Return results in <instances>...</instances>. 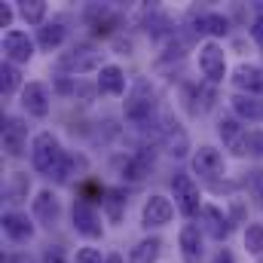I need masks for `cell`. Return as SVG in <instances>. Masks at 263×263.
<instances>
[{
	"mask_svg": "<svg viewBox=\"0 0 263 263\" xmlns=\"http://www.w3.org/2000/svg\"><path fill=\"white\" fill-rule=\"evenodd\" d=\"M65 150H62V141L52 135V132H37L31 138V165L34 172L40 175H55L59 165L65 162Z\"/></svg>",
	"mask_w": 263,
	"mask_h": 263,
	"instance_id": "cell-1",
	"label": "cell"
},
{
	"mask_svg": "<svg viewBox=\"0 0 263 263\" xmlns=\"http://www.w3.org/2000/svg\"><path fill=\"white\" fill-rule=\"evenodd\" d=\"M153 110H156V92L150 89L147 80H138L132 86V92L126 95V101H123V114H126L129 123H147Z\"/></svg>",
	"mask_w": 263,
	"mask_h": 263,
	"instance_id": "cell-2",
	"label": "cell"
},
{
	"mask_svg": "<svg viewBox=\"0 0 263 263\" xmlns=\"http://www.w3.org/2000/svg\"><path fill=\"white\" fill-rule=\"evenodd\" d=\"M172 193H175V208L184 214V217H193L196 211H202V202H199V184L193 181V175H175L172 178Z\"/></svg>",
	"mask_w": 263,
	"mask_h": 263,
	"instance_id": "cell-3",
	"label": "cell"
},
{
	"mask_svg": "<svg viewBox=\"0 0 263 263\" xmlns=\"http://www.w3.org/2000/svg\"><path fill=\"white\" fill-rule=\"evenodd\" d=\"M199 70L208 83H223L227 77V55H223V46L220 43H202L199 46Z\"/></svg>",
	"mask_w": 263,
	"mask_h": 263,
	"instance_id": "cell-4",
	"label": "cell"
},
{
	"mask_svg": "<svg viewBox=\"0 0 263 263\" xmlns=\"http://www.w3.org/2000/svg\"><path fill=\"white\" fill-rule=\"evenodd\" d=\"M70 217H73V230H77L80 236H86V239H101V236H104L101 214H98V208H95L92 202H86V199L73 202Z\"/></svg>",
	"mask_w": 263,
	"mask_h": 263,
	"instance_id": "cell-5",
	"label": "cell"
},
{
	"mask_svg": "<svg viewBox=\"0 0 263 263\" xmlns=\"http://www.w3.org/2000/svg\"><path fill=\"white\" fill-rule=\"evenodd\" d=\"M3 55L9 65H28L34 59V40L28 37V31H6L3 34Z\"/></svg>",
	"mask_w": 263,
	"mask_h": 263,
	"instance_id": "cell-6",
	"label": "cell"
},
{
	"mask_svg": "<svg viewBox=\"0 0 263 263\" xmlns=\"http://www.w3.org/2000/svg\"><path fill=\"white\" fill-rule=\"evenodd\" d=\"M62 73H89V70H101V55L92 46H77L73 52H67L59 59Z\"/></svg>",
	"mask_w": 263,
	"mask_h": 263,
	"instance_id": "cell-7",
	"label": "cell"
},
{
	"mask_svg": "<svg viewBox=\"0 0 263 263\" xmlns=\"http://www.w3.org/2000/svg\"><path fill=\"white\" fill-rule=\"evenodd\" d=\"M172 217H175V205H172V199L159 196V193H150L147 202H144V208H141V223L150 230V227H165V223H172Z\"/></svg>",
	"mask_w": 263,
	"mask_h": 263,
	"instance_id": "cell-8",
	"label": "cell"
},
{
	"mask_svg": "<svg viewBox=\"0 0 263 263\" xmlns=\"http://www.w3.org/2000/svg\"><path fill=\"white\" fill-rule=\"evenodd\" d=\"M22 110L34 120H46L49 117V92L43 83H28L22 86Z\"/></svg>",
	"mask_w": 263,
	"mask_h": 263,
	"instance_id": "cell-9",
	"label": "cell"
},
{
	"mask_svg": "<svg viewBox=\"0 0 263 263\" xmlns=\"http://www.w3.org/2000/svg\"><path fill=\"white\" fill-rule=\"evenodd\" d=\"M193 172L199 178H220L223 175V153L217 147H199L193 153Z\"/></svg>",
	"mask_w": 263,
	"mask_h": 263,
	"instance_id": "cell-10",
	"label": "cell"
},
{
	"mask_svg": "<svg viewBox=\"0 0 263 263\" xmlns=\"http://www.w3.org/2000/svg\"><path fill=\"white\" fill-rule=\"evenodd\" d=\"M162 144H165L168 156H175V159H181V156L190 153V135H187V129L178 120H165V126H162Z\"/></svg>",
	"mask_w": 263,
	"mask_h": 263,
	"instance_id": "cell-11",
	"label": "cell"
},
{
	"mask_svg": "<svg viewBox=\"0 0 263 263\" xmlns=\"http://www.w3.org/2000/svg\"><path fill=\"white\" fill-rule=\"evenodd\" d=\"M31 214H34V220L52 227L59 220V214H62V202H59V196L52 190H40L34 196V202H31Z\"/></svg>",
	"mask_w": 263,
	"mask_h": 263,
	"instance_id": "cell-12",
	"label": "cell"
},
{
	"mask_svg": "<svg viewBox=\"0 0 263 263\" xmlns=\"http://www.w3.org/2000/svg\"><path fill=\"white\" fill-rule=\"evenodd\" d=\"M199 220H202V230H205L211 239L223 242V239L230 236V220H227V214H223L217 205H202V211H199Z\"/></svg>",
	"mask_w": 263,
	"mask_h": 263,
	"instance_id": "cell-13",
	"label": "cell"
},
{
	"mask_svg": "<svg viewBox=\"0 0 263 263\" xmlns=\"http://www.w3.org/2000/svg\"><path fill=\"white\" fill-rule=\"evenodd\" d=\"M178 245H181V257H184V263H199L202 254H205V248H202V230H199L196 223H187V227L181 230Z\"/></svg>",
	"mask_w": 263,
	"mask_h": 263,
	"instance_id": "cell-14",
	"label": "cell"
},
{
	"mask_svg": "<svg viewBox=\"0 0 263 263\" xmlns=\"http://www.w3.org/2000/svg\"><path fill=\"white\" fill-rule=\"evenodd\" d=\"M95 89L101 95H123L126 92V73L120 65H104L98 70V80H95Z\"/></svg>",
	"mask_w": 263,
	"mask_h": 263,
	"instance_id": "cell-15",
	"label": "cell"
},
{
	"mask_svg": "<svg viewBox=\"0 0 263 263\" xmlns=\"http://www.w3.org/2000/svg\"><path fill=\"white\" fill-rule=\"evenodd\" d=\"M3 150H6V156H22L28 150V132L18 120H6V126H3Z\"/></svg>",
	"mask_w": 263,
	"mask_h": 263,
	"instance_id": "cell-16",
	"label": "cell"
},
{
	"mask_svg": "<svg viewBox=\"0 0 263 263\" xmlns=\"http://www.w3.org/2000/svg\"><path fill=\"white\" fill-rule=\"evenodd\" d=\"M230 104H233V110H236V117L239 120H251V123H263V98L260 95H233L230 98Z\"/></svg>",
	"mask_w": 263,
	"mask_h": 263,
	"instance_id": "cell-17",
	"label": "cell"
},
{
	"mask_svg": "<svg viewBox=\"0 0 263 263\" xmlns=\"http://www.w3.org/2000/svg\"><path fill=\"white\" fill-rule=\"evenodd\" d=\"M3 233H6L12 242H28V239L34 236V223L28 220V214L6 211V214H3Z\"/></svg>",
	"mask_w": 263,
	"mask_h": 263,
	"instance_id": "cell-18",
	"label": "cell"
},
{
	"mask_svg": "<svg viewBox=\"0 0 263 263\" xmlns=\"http://www.w3.org/2000/svg\"><path fill=\"white\" fill-rule=\"evenodd\" d=\"M159 251H162V242L153 236V239H144L132 248V257L129 263H156L159 260Z\"/></svg>",
	"mask_w": 263,
	"mask_h": 263,
	"instance_id": "cell-19",
	"label": "cell"
},
{
	"mask_svg": "<svg viewBox=\"0 0 263 263\" xmlns=\"http://www.w3.org/2000/svg\"><path fill=\"white\" fill-rule=\"evenodd\" d=\"M217 135L223 138V144L227 147H233V153H236V147L242 144V138H245V129H242V123L239 120H233V117H223L220 120V126H217Z\"/></svg>",
	"mask_w": 263,
	"mask_h": 263,
	"instance_id": "cell-20",
	"label": "cell"
},
{
	"mask_svg": "<svg viewBox=\"0 0 263 263\" xmlns=\"http://www.w3.org/2000/svg\"><path fill=\"white\" fill-rule=\"evenodd\" d=\"M18 15H22V22L25 25H46L43 18H46V3L43 0H25V3H18Z\"/></svg>",
	"mask_w": 263,
	"mask_h": 263,
	"instance_id": "cell-21",
	"label": "cell"
},
{
	"mask_svg": "<svg viewBox=\"0 0 263 263\" xmlns=\"http://www.w3.org/2000/svg\"><path fill=\"white\" fill-rule=\"evenodd\" d=\"M65 43V25L62 22H46L40 28V46L43 49H59Z\"/></svg>",
	"mask_w": 263,
	"mask_h": 263,
	"instance_id": "cell-22",
	"label": "cell"
},
{
	"mask_svg": "<svg viewBox=\"0 0 263 263\" xmlns=\"http://www.w3.org/2000/svg\"><path fill=\"white\" fill-rule=\"evenodd\" d=\"M199 31H208V34H214V37H223V34L230 31V22H227L220 12H202V15H199Z\"/></svg>",
	"mask_w": 263,
	"mask_h": 263,
	"instance_id": "cell-23",
	"label": "cell"
},
{
	"mask_svg": "<svg viewBox=\"0 0 263 263\" xmlns=\"http://www.w3.org/2000/svg\"><path fill=\"white\" fill-rule=\"evenodd\" d=\"M150 165H153V162H147V156H144V153L129 156V159H126V165H123V178H126V181H141V178L150 172Z\"/></svg>",
	"mask_w": 263,
	"mask_h": 263,
	"instance_id": "cell-24",
	"label": "cell"
},
{
	"mask_svg": "<svg viewBox=\"0 0 263 263\" xmlns=\"http://www.w3.org/2000/svg\"><path fill=\"white\" fill-rule=\"evenodd\" d=\"M245 251L254 254V257H263V223H248V230H245Z\"/></svg>",
	"mask_w": 263,
	"mask_h": 263,
	"instance_id": "cell-25",
	"label": "cell"
},
{
	"mask_svg": "<svg viewBox=\"0 0 263 263\" xmlns=\"http://www.w3.org/2000/svg\"><path fill=\"white\" fill-rule=\"evenodd\" d=\"M236 153H239V156H245V153L263 156V132H245V138H242V144L236 147Z\"/></svg>",
	"mask_w": 263,
	"mask_h": 263,
	"instance_id": "cell-26",
	"label": "cell"
},
{
	"mask_svg": "<svg viewBox=\"0 0 263 263\" xmlns=\"http://www.w3.org/2000/svg\"><path fill=\"white\" fill-rule=\"evenodd\" d=\"M0 86H3V92H6V95H12V92L22 86L15 65H9V62H3V65H0Z\"/></svg>",
	"mask_w": 263,
	"mask_h": 263,
	"instance_id": "cell-27",
	"label": "cell"
},
{
	"mask_svg": "<svg viewBox=\"0 0 263 263\" xmlns=\"http://www.w3.org/2000/svg\"><path fill=\"white\" fill-rule=\"evenodd\" d=\"M123 202H126V199H120V193H107L104 205H107V214H110V220H120V208H123Z\"/></svg>",
	"mask_w": 263,
	"mask_h": 263,
	"instance_id": "cell-28",
	"label": "cell"
},
{
	"mask_svg": "<svg viewBox=\"0 0 263 263\" xmlns=\"http://www.w3.org/2000/svg\"><path fill=\"white\" fill-rule=\"evenodd\" d=\"M73 263H104V260H101V251L98 248H80Z\"/></svg>",
	"mask_w": 263,
	"mask_h": 263,
	"instance_id": "cell-29",
	"label": "cell"
},
{
	"mask_svg": "<svg viewBox=\"0 0 263 263\" xmlns=\"http://www.w3.org/2000/svg\"><path fill=\"white\" fill-rule=\"evenodd\" d=\"M25 190H28V175H15V178H12V187H9V196L18 202Z\"/></svg>",
	"mask_w": 263,
	"mask_h": 263,
	"instance_id": "cell-30",
	"label": "cell"
},
{
	"mask_svg": "<svg viewBox=\"0 0 263 263\" xmlns=\"http://www.w3.org/2000/svg\"><path fill=\"white\" fill-rule=\"evenodd\" d=\"M43 263H67L65 260V251H62L59 245H49V248L43 251Z\"/></svg>",
	"mask_w": 263,
	"mask_h": 263,
	"instance_id": "cell-31",
	"label": "cell"
},
{
	"mask_svg": "<svg viewBox=\"0 0 263 263\" xmlns=\"http://www.w3.org/2000/svg\"><path fill=\"white\" fill-rule=\"evenodd\" d=\"M12 18H15V9H12L9 3H3V6H0V28H9ZM9 31H12V28H9Z\"/></svg>",
	"mask_w": 263,
	"mask_h": 263,
	"instance_id": "cell-32",
	"label": "cell"
},
{
	"mask_svg": "<svg viewBox=\"0 0 263 263\" xmlns=\"http://www.w3.org/2000/svg\"><path fill=\"white\" fill-rule=\"evenodd\" d=\"M251 190H254V196L260 199V205H263V168L251 175Z\"/></svg>",
	"mask_w": 263,
	"mask_h": 263,
	"instance_id": "cell-33",
	"label": "cell"
},
{
	"mask_svg": "<svg viewBox=\"0 0 263 263\" xmlns=\"http://www.w3.org/2000/svg\"><path fill=\"white\" fill-rule=\"evenodd\" d=\"M251 37H254L257 46H263V12L254 18V25H251Z\"/></svg>",
	"mask_w": 263,
	"mask_h": 263,
	"instance_id": "cell-34",
	"label": "cell"
},
{
	"mask_svg": "<svg viewBox=\"0 0 263 263\" xmlns=\"http://www.w3.org/2000/svg\"><path fill=\"white\" fill-rule=\"evenodd\" d=\"M214 263H236V260H233V254H230L227 248H220V251H217V257H214Z\"/></svg>",
	"mask_w": 263,
	"mask_h": 263,
	"instance_id": "cell-35",
	"label": "cell"
},
{
	"mask_svg": "<svg viewBox=\"0 0 263 263\" xmlns=\"http://www.w3.org/2000/svg\"><path fill=\"white\" fill-rule=\"evenodd\" d=\"M9 263H37V260H31L28 254H15V257H12V260H9Z\"/></svg>",
	"mask_w": 263,
	"mask_h": 263,
	"instance_id": "cell-36",
	"label": "cell"
},
{
	"mask_svg": "<svg viewBox=\"0 0 263 263\" xmlns=\"http://www.w3.org/2000/svg\"><path fill=\"white\" fill-rule=\"evenodd\" d=\"M104 263H123V257H120V254H107V257H104Z\"/></svg>",
	"mask_w": 263,
	"mask_h": 263,
	"instance_id": "cell-37",
	"label": "cell"
}]
</instances>
